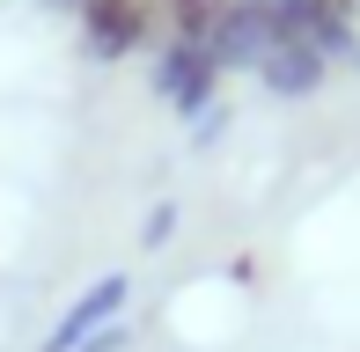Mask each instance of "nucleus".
I'll return each mask as SVG.
<instances>
[{
    "label": "nucleus",
    "instance_id": "obj_1",
    "mask_svg": "<svg viewBox=\"0 0 360 352\" xmlns=\"http://www.w3.org/2000/svg\"><path fill=\"white\" fill-rule=\"evenodd\" d=\"M214 95H221V67L206 44H184V37L155 44V103H169L176 118H199Z\"/></svg>",
    "mask_w": 360,
    "mask_h": 352
},
{
    "label": "nucleus",
    "instance_id": "obj_2",
    "mask_svg": "<svg viewBox=\"0 0 360 352\" xmlns=\"http://www.w3.org/2000/svg\"><path fill=\"white\" fill-rule=\"evenodd\" d=\"M125 301H133V271H96L67 309H59V323L44 330L37 352H81L103 323H118V316H125Z\"/></svg>",
    "mask_w": 360,
    "mask_h": 352
},
{
    "label": "nucleus",
    "instance_id": "obj_3",
    "mask_svg": "<svg viewBox=\"0 0 360 352\" xmlns=\"http://www.w3.org/2000/svg\"><path fill=\"white\" fill-rule=\"evenodd\" d=\"M147 29H155V0H89L81 8V52L96 67H118L147 44Z\"/></svg>",
    "mask_w": 360,
    "mask_h": 352
},
{
    "label": "nucleus",
    "instance_id": "obj_4",
    "mask_svg": "<svg viewBox=\"0 0 360 352\" xmlns=\"http://www.w3.org/2000/svg\"><path fill=\"white\" fill-rule=\"evenodd\" d=\"M206 52H214L221 74H257L265 52H272V8L265 0H228L214 37H206Z\"/></svg>",
    "mask_w": 360,
    "mask_h": 352
},
{
    "label": "nucleus",
    "instance_id": "obj_5",
    "mask_svg": "<svg viewBox=\"0 0 360 352\" xmlns=\"http://www.w3.org/2000/svg\"><path fill=\"white\" fill-rule=\"evenodd\" d=\"M323 74H331V59L316 52V44H272L265 52V67H257V81H265L272 95H280V103H302V95H316L323 88Z\"/></svg>",
    "mask_w": 360,
    "mask_h": 352
},
{
    "label": "nucleus",
    "instance_id": "obj_6",
    "mask_svg": "<svg viewBox=\"0 0 360 352\" xmlns=\"http://www.w3.org/2000/svg\"><path fill=\"white\" fill-rule=\"evenodd\" d=\"M302 44H316V52L331 59V67H338V59H360V22H353L346 8H338V0H323V8H316V22H309V37H302Z\"/></svg>",
    "mask_w": 360,
    "mask_h": 352
},
{
    "label": "nucleus",
    "instance_id": "obj_7",
    "mask_svg": "<svg viewBox=\"0 0 360 352\" xmlns=\"http://www.w3.org/2000/svg\"><path fill=\"white\" fill-rule=\"evenodd\" d=\"M221 8H228V0H162V22H169V37L206 44V37H214V22H221Z\"/></svg>",
    "mask_w": 360,
    "mask_h": 352
},
{
    "label": "nucleus",
    "instance_id": "obj_8",
    "mask_svg": "<svg viewBox=\"0 0 360 352\" xmlns=\"http://www.w3.org/2000/svg\"><path fill=\"white\" fill-rule=\"evenodd\" d=\"M176 220H184V213H176V198H162V205H147V220H140V243H147V250H169V235H176Z\"/></svg>",
    "mask_w": 360,
    "mask_h": 352
},
{
    "label": "nucleus",
    "instance_id": "obj_9",
    "mask_svg": "<svg viewBox=\"0 0 360 352\" xmlns=\"http://www.w3.org/2000/svg\"><path fill=\"white\" fill-rule=\"evenodd\" d=\"M125 345H133V323L118 316V323H103V330H96L89 345H81V352H125Z\"/></svg>",
    "mask_w": 360,
    "mask_h": 352
},
{
    "label": "nucleus",
    "instance_id": "obj_10",
    "mask_svg": "<svg viewBox=\"0 0 360 352\" xmlns=\"http://www.w3.org/2000/svg\"><path fill=\"white\" fill-rule=\"evenodd\" d=\"M67 8H74V15H81V8H89V0H67Z\"/></svg>",
    "mask_w": 360,
    "mask_h": 352
}]
</instances>
